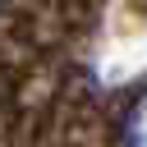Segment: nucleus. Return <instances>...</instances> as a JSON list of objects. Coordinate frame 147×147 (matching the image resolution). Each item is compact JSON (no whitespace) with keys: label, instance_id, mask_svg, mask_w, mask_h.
<instances>
[{"label":"nucleus","instance_id":"nucleus-1","mask_svg":"<svg viewBox=\"0 0 147 147\" xmlns=\"http://www.w3.org/2000/svg\"><path fill=\"white\" fill-rule=\"evenodd\" d=\"M124 147H147V96L124 115Z\"/></svg>","mask_w":147,"mask_h":147}]
</instances>
